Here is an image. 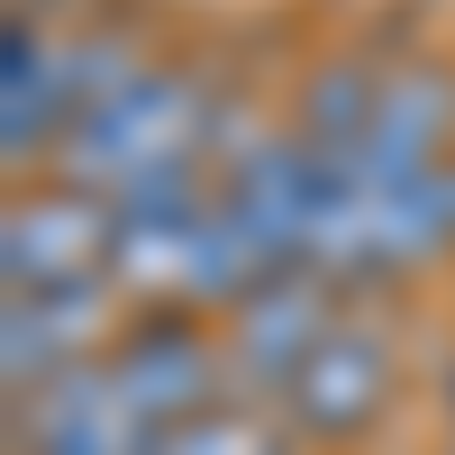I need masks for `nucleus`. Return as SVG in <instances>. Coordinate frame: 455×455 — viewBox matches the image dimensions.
Here are the masks:
<instances>
[{
    "instance_id": "nucleus-1",
    "label": "nucleus",
    "mask_w": 455,
    "mask_h": 455,
    "mask_svg": "<svg viewBox=\"0 0 455 455\" xmlns=\"http://www.w3.org/2000/svg\"><path fill=\"white\" fill-rule=\"evenodd\" d=\"M201 128H210V100L182 83V73H137L128 92H109L100 109H83V119L64 128V182H83V192L119 201L137 192L146 173H173L201 156Z\"/></svg>"
},
{
    "instance_id": "nucleus-2",
    "label": "nucleus",
    "mask_w": 455,
    "mask_h": 455,
    "mask_svg": "<svg viewBox=\"0 0 455 455\" xmlns=\"http://www.w3.org/2000/svg\"><path fill=\"white\" fill-rule=\"evenodd\" d=\"M328 337H337V283H319V274L291 264V274H274L255 300L228 310V337H219L228 392H237V401H283L300 383V364H310Z\"/></svg>"
},
{
    "instance_id": "nucleus-3",
    "label": "nucleus",
    "mask_w": 455,
    "mask_h": 455,
    "mask_svg": "<svg viewBox=\"0 0 455 455\" xmlns=\"http://www.w3.org/2000/svg\"><path fill=\"white\" fill-rule=\"evenodd\" d=\"M0 255H10V291H83L109 283V255H119V210L83 182L64 192H28L0 228Z\"/></svg>"
},
{
    "instance_id": "nucleus-4",
    "label": "nucleus",
    "mask_w": 455,
    "mask_h": 455,
    "mask_svg": "<svg viewBox=\"0 0 455 455\" xmlns=\"http://www.w3.org/2000/svg\"><path fill=\"white\" fill-rule=\"evenodd\" d=\"M109 373H119V392L146 428H182V419H201V410L219 401H237L228 392V355H219V337H201L192 319H137L119 347H109Z\"/></svg>"
},
{
    "instance_id": "nucleus-5",
    "label": "nucleus",
    "mask_w": 455,
    "mask_h": 455,
    "mask_svg": "<svg viewBox=\"0 0 455 455\" xmlns=\"http://www.w3.org/2000/svg\"><path fill=\"white\" fill-rule=\"evenodd\" d=\"M19 455H156V428L128 410L119 373L100 364H73L55 383L19 392Z\"/></svg>"
},
{
    "instance_id": "nucleus-6",
    "label": "nucleus",
    "mask_w": 455,
    "mask_h": 455,
    "mask_svg": "<svg viewBox=\"0 0 455 455\" xmlns=\"http://www.w3.org/2000/svg\"><path fill=\"white\" fill-rule=\"evenodd\" d=\"M109 300H119V283H83V291H10V347H0V364H10V401L55 383V373L73 364H100V337H109Z\"/></svg>"
},
{
    "instance_id": "nucleus-7",
    "label": "nucleus",
    "mask_w": 455,
    "mask_h": 455,
    "mask_svg": "<svg viewBox=\"0 0 455 455\" xmlns=\"http://www.w3.org/2000/svg\"><path fill=\"white\" fill-rule=\"evenodd\" d=\"M392 401V347L355 319H337V337L300 364V383L283 392V419L300 437H355L373 428V410Z\"/></svg>"
},
{
    "instance_id": "nucleus-8",
    "label": "nucleus",
    "mask_w": 455,
    "mask_h": 455,
    "mask_svg": "<svg viewBox=\"0 0 455 455\" xmlns=\"http://www.w3.org/2000/svg\"><path fill=\"white\" fill-rule=\"evenodd\" d=\"M446 146H455V73L446 64L383 73V100H373V128H364L355 173L364 182H410V173L446 164Z\"/></svg>"
},
{
    "instance_id": "nucleus-9",
    "label": "nucleus",
    "mask_w": 455,
    "mask_h": 455,
    "mask_svg": "<svg viewBox=\"0 0 455 455\" xmlns=\"http://www.w3.org/2000/svg\"><path fill=\"white\" fill-rule=\"evenodd\" d=\"M446 246H455V164H428L410 182H373V255H383V274L428 264Z\"/></svg>"
},
{
    "instance_id": "nucleus-10",
    "label": "nucleus",
    "mask_w": 455,
    "mask_h": 455,
    "mask_svg": "<svg viewBox=\"0 0 455 455\" xmlns=\"http://www.w3.org/2000/svg\"><path fill=\"white\" fill-rule=\"evenodd\" d=\"M283 428L291 419H274V410H255V401H219L201 419L164 428L156 455H283Z\"/></svg>"
}]
</instances>
